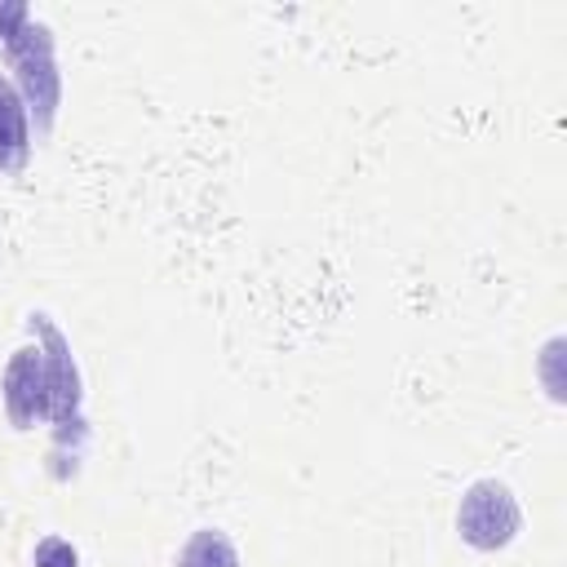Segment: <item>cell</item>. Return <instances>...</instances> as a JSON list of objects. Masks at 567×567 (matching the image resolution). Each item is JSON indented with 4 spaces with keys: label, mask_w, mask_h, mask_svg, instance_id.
<instances>
[{
    "label": "cell",
    "mask_w": 567,
    "mask_h": 567,
    "mask_svg": "<svg viewBox=\"0 0 567 567\" xmlns=\"http://www.w3.org/2000/svg\"><path fill=\"white\" fill-rule=\"evenodd\" d=\"M173 567H239V554H235V545H230L226 532L199 527V532H190V540L177 549Z\"/></svg>",
    "instance_id": "cell-6"
},
{
    "label": "cell",
    "mask_w": 567,
    "mask_h": 567,
    "mask_svg": "<svg viewBox=\"0 0 567 567\" xmlns=\"http://www.w3.org/2000/svg\"><path fill=\"white\" fill-rule=\"evenodd\" d=\"M31 159V115L27 102L18 97L13 80L0 75V177L22 173Z\"/></svg>",
    "instance_id": "cell-5"
},
{
    "label": "cell",
    "mask_w": 567,
    "mask_h": 567,
    "mask_svg": "<svg viewBox=\"0 0 567 567\" xmlns=\"http://www.w3.org/2000/svg\"><path fill=\"white\" fill-rule=\"evenodd\" d=\"M4 412L18 430H31L40 416H49V372H44L40 346L13 350L4 368Z\"/></svg>",
    "instance_id": "cell-3"
},
{
    "label": "cell",
    "mask_w": 567,
    "mask_h": 567,
    "mask_svg": "<svg viewBox=\"0 0 567 567\" xmlns=\"http://www.w3.org/2000/svg\"><path fill=\"white\" fill-rule=\"evenodd\" d=\"M31 567H80V554H75L71 540L44 536V540L35 545V554H31Z\"/></svg>",
    "instance_id": "cell-7"
},
{
    "label": "cell",
    "mask_w": 567,
    "mask_h": 567,
    "mask_svg": "<svg viewBox=\"0 0 567 567\" xmlns=\"http://www.w3.org/2000/svg\"><path fill=\"white\" fill-rule=\"evenodd\" d=\"M0 53L13 66V89L35 115V128L49 133L58 111V66H53V35L44 22L27 13V4H0Z\"/></svg>",
    "instance_id": "cell-1"
},
{
    "label": "cell",
    "mask_w": 567,
    "mask_h": 567,
    "mask_svg": "<svg viewBox=\"0 0 567 567\" xmlns=\"http://www.w3.org/2000/svg\"><path fill=\"white\" fill-rule=\"evenodd\" d=\"M518 523H523V514H518V501L505 483L478 478V483L465 487L461 509H456V532H461L465 545H474L483 554L505 549L518 536Z\"/></svg>",
    "instance_id": "cell-2"
},
{
    "label": "cell",
    "mask_w": 567,
    "mask_h": 567,
    "mask_svg": "<svg viewBox=\"0 0 567 567\" xmlns=\"http://www.w3.org/2000/svg\"><path fill=\"white\" fill-rule=\"evenodd\" d=\"M31 328L40 332L35 346L44 350V372H49V421H53L58 430L80 425V372H75V363H71L66 341H62V332H58L44 315H35Z\"/></svg>",
    "instance_id": "cell-4"
}]
</instances>
